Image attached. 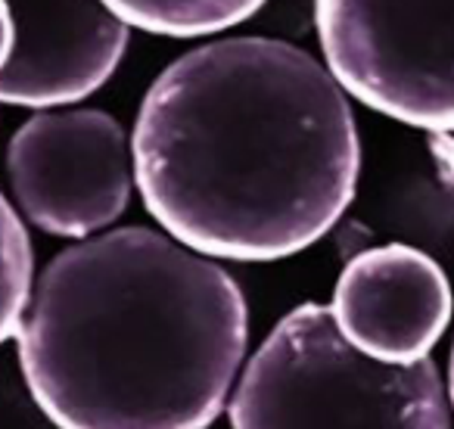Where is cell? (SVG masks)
I'll return each instance as SVG.
<instances>
[{
  "mask_svg": "<svg viewBox=\"0 0 454 429\" xmlns=\"http://www.w3.org/2000/svg\"><path fill=\"white\" fill-rule=\"evenodd\" d=\"M131 150L153 222L215 261L305 253L346 214L361 175L348 94L278 38L177 57L140 103Z\"/></svg>",
  "mask_w": 454,
  "mask_h": 429,
  "instance_id": "obj_1",
  "label": "cell"
},
{
  "mask_svg": "<svg viewBox=\"0 0 454 429\" xmlns=\"http://www.w3.org/2000/svg\"><path fill=\"white\" fill-rule=\"evenodd\" d=\"M16 346L57 429H208L247 364L249 308L215 259L121 228L41 271Z\"/></svg>",
  "mask_w": 454,
  "mask_h": 429,
  "instance_id": "obj_2",
  "label": "cell"
},
{
  "mask_svg": "<svg viewBox=\"0 0 454 429\" xmlns=\"http://www.w3.org/2000/svg\"><path fill=\"white\" fill-rule=\"evenodd\" d=\"M234 429H451L433 361L383 364L352 348L330 308L299 305L243 364Z\"/></svg>",
  "mask_w": 454,
  "mask_h": 429,
  "instance_id": "obj_3",
  "label": "cell"
},
{
  "mask_svg": "<svg viewBox=\"0 0 454 429\" xmlns=\"http://www.w3.org/2000/svg\"><path fill=\"white\" fill-rule=\"evenodd\" d=\"M324 66L352 100L420 128H454V0H315Z\"/></svg>",
  "mask_w": 454,
  "mask_h": 429,
  "instance_id": "obj_4",
  "label": "cell"
},
{
  "mask_svg": "<svg viewBox=\"0 0 454 429\" xmlns=\"http://www.w3.org/2000/svg\"><path fill=\"white\" fill-rule=\"evenodd\" d=\"M7 175L20 214L63 240H90L131 202L134 150L100 109H38L7 146Z\"/></svg>",
  "mask_w": 454,
  "mask_h": 429,
  "instance_id": "obj_5",
  "label": "cell"
},
{
  "mask_svg": "<svg viewBox=\"0 0 454 429\" xmlns=\"http://www.w3.org/2000/svg\"><path fill=\"white\" fill-rule=\"evenodd\" d=\"M454 315L451 280L423 249L386 243L346 261L330 317L342 339L383 364H420Z\"/></svg>",
  "mask_w": 454,
  "mask_h": 429,
  "instance_id": "obj_6",
  "label": "cell"
},
{
  "mask_svg": "<svg viewBox=\"0 0 454 429\" xmlns=\"http://www.w3.org/2000/svg\"><path fill=\"white\" fill-rule=\"evenodd\" d=\"M16 47L0 72V103L75 106L119 69L131 28L103 0H7Z\"/></svg>",
  "mask_w": 454,
  "mask_h": 429,
  "instance_id": "obj_7",
  "label": "cell"
},
{
  "mask_svg": "<svg viewBox=\"0 0 454 429\" xmlns=\"http://www.w3.org/2000/svg\"><path fill=\"white\" fill-rule=\"evenodd\" d=\"M128 28L162 38H206L243 26L268 0H103Z\"/></svg>",
  "mask_w": 454,
  "mask_h": 429,
  "instance_id": "obj_8",
  "label": "cell"
},
{
  "mask_svg": "<svg viewBox=\"0 0 454 429\" xmlns=\"http://www.w3.org/2000/svg\"><path fill=\"white\" fill-rule=\"evenodd\" d=\"M35 290V255L22 214L0 193V346L16 339Z\"/></svg>",
  "mask_w": 454,
  "mask_h": 429,
  "instance_id": "obj_9",
  "label": "cell"
},
{
  "mask_svg": "<svg viewBox=\"0 0 454 429\" xmlns=\"http://www.w3.org/2000/svg\"><path fill=\"white\" fill-rule=\"evenodd\" d=\"M427 146H429V156H433L439 177L448 183V187H454V128H451V131L429 134Z\"/></svg>",
  "mask_w": 454,
  "mask_h": 429,
  "instance_id": "obj_10",
  "label": "cell"
},
{
  "mask_svg": "<svg viewBox=\"0 0 454 429\" xmlns=\"http://www.w3.org/2000/svg\"><path fill=\"white\" fill-rule=\"evenodd\" d=\"M16 47V22H13V10H10L7 0H0V72L7 69L10 57H13Z\"/></svg>",
  "mask_w": 454,
  "mask_h": 429,
  "instance_id": "obj_11",
  "label": "cell"
},
{
  "mask_svg": "<svg viewBox=\"0 0 454 429\" xmlns=\"http://www.w3.org/2000/svg\"><path fill=\"white\" fill-rule=\"evenodd\" d=\"M448 398H451V408H454V346H451V361H448Z\"/></svg>",
  "mask_w": 454,
  "mask_h": 429,
  "instance_id": "obj_12",
  "label": "cell"
}]
</instances>
